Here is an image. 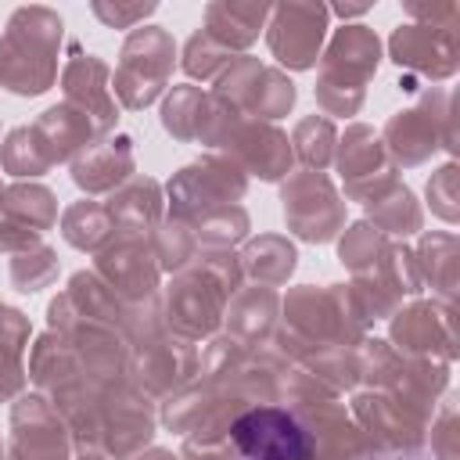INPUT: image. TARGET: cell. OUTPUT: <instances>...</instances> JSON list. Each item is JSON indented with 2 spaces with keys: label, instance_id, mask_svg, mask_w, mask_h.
<instances>
[{
  "label": "cell",
  "instance_id": "1",
  "mask_svg": "<svg viewBox=\"0 0 460 460\" xmlns=\"http://www.w3.org/2000/svg\"><path fill=\"white\" fill-rule=\"evenodd\" d=\"M230 438L252 460H305L309 456V438L298 428V420L273 406L248 410L244 417H237L230 428Z\"/></svg>",
  "mask_w": 460,
  "mask_h": 460
}]
</instances>
